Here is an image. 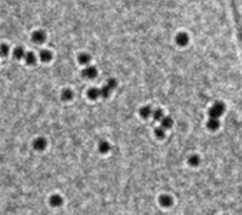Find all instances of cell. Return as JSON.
Here are the masks:
<instances>
[{
	"label": "cell",
	"instance_id": "1",
	"mask_svg": "<svg viewBox=\"0 0 242 215\" xmlns=\"http://www.w3.org/2000/svg\"><path fill=\"white\" fill-rule=\"evenodd\" d=\"M224 104L223 103H216L212 108H211V110H210V116L211 117H213V119H218L223 113H224Z\"/></svg>",
	"mask_w": 242,
	"mask_h": 215
},
{
	"label": "cell",
	"instance_id": "2",
	"mask_svg": "<svg viewBox=\"0 0 242 215\" xmlns=\"http://www.w3.org/2000/svg\"><path fill=\"white\" fill-rule=\"evenodd\" d=\"M45 39H46V35H45V33H44L43 30H36V32L33 34V40H34V43H36V44L44 43Z\"/></svg>",
	"mask_w": 242,
	"mask_h": 215
},
{
	"label": "cell",
	"instance_id": "3",
	"mask_svg": "<svg viewBox=\"0 0 242 215\" xmlns=\"http://www.w3.org/2000/svg\"><path fill=\"white\" fill-rule=\"evenodd\" d=\"M176 43L179 45V46H187L188 43H189V36L184 33H180L177 38H176Z\"/></svg>",
	"mask_w": 242,
	"mask_h": 215
},
{
	"label": "cell",
	"instance_id": "4",
	"mask_svg": "<svg viewBox=\"0 0 242 215\" xmlns=\"http://www.w3.org/2000/svg\"><path fill=\"white\" fill-rule=\"evenodd\" d=\"M46 140L44 139V138H38L35 142H34V149L35 150H39V151H41V150H44L45 147H46Z\"/></svg>",
	"mask_w": 242,
	"mask_h": 215
},
{
	"label": "cell",
	"instance_id": "5",
	"mask_svg": "<svg viewBox=\"0 0 242 215\" xmlns=\"http://www.w3.org/2000/svg\"><path fill=\"white\" fill-rule=\"evenodd\" d=\"M160 203H161L162 207H169V206H172L173 199H172V197L168 196V195H162L160 197Z\"/></svg>",
	"mask_w": 242,
	"mask_h": 215
},
{
	"label": "cell",
	"instance_id": "6",
	"mask_svg": "<svg viewBox=\"0 0 242 215\" xmlns=\"http://www.w3.org/2000/svg\"><path fill=\"white\" fill-rule=\"evenodd\" d=\"M82 75H84V76H86V77H90V79L95 77V76L97 75L96 68H93V67H87V68H85V69H84V72H82Z\"/></svg>",
	"mask_w": 242,
	"mask_h": 215
},
{
	"label": "cell",
	"instance_id": "7",
	"mask_svg": "<svg viewBox=\"0 0 242 215\" xmlns=\"http://www.w3.org/2000/svg\"><path fill=\"white\" fill-rule=\"evenodd\" d=\"M50 203H51V206H53V207H58V206H61V204H62V198H61V196H58V195H53V196H51V198H50Z\"/></svg>",
	"mask_w": 242,
	"mask_h": 215
},
{
	"label": "cell",
	"instance_id": "8",
	"mask_svg": "<svg viewBox=\"0 0 242 215\" xmlns=\"http://www.w3.org/2000/svg\"><path fill=\"white\" fill-rule=\"evenodd\" d=\"M207 126H208V128L210 129H212V131H216L219 128V121L218 119H213V117H211V120L208 121V123H207Z\"/></svg>",
	"mask_w": 242,
	"mask_h": 215
},
{
	"label": "cell",
	"instance_id": "9",
	"mask_svg": "<svg viewBox=\"0 0 242 215\" xmlns=\"http://www.w3.org/2000/svg\"><path fill=\"white\" fill-rule=\"evenodd\" d=\"M78 61H79V63H80V64H84V65H86V64H87V63L91 61V57H90V54L82 53V54H80V56H79Z\"/></svg>",
	"mask_w": 242,
	"mask_h": 215
},
{
	"label": "cell",
	"instance_id": "10",
	"mask_svg": "<svg viewBox=\"0 0 242 215\" xmlns=\"http://www.w3.org/2000/svg\"><path fill=\"white\" fill-rule=\"evenodd\" d=\"M51 57H52V54H51V52L47 51V50H43L40 52V59L43 62H48L51 59Z\"/></svg>",
	"mask_w": 242,
	"mask_h": 215
},
{
	"label": "cell",
	"instance_id": "11",
	"mask_svg": "<svg viewBox=\"0 0 242 215\" xmlns=\"http://www.w3.org/2000/svg\"><path fill=\"white\" fill-rule=\"evenodd\" d=\"M112 91H113V88L107 83L104 87H102V88H100V96L102 97H109L110 96V93H112Z\"/></svg>",
	"mask_w": 242,
	"mask_h": 215
},
{
	"label": "cell",
	"instance_id": "12",
	"mask_svg": "<svg viewBox=\"0 0 242 215\" xmlns=\"http://www.w3.org/2000/svg\"><path fill=\"white\" fill-rule=\"evenodd\" d=\"M25 62H27V64H29V65H33V64H35L36 63V58H35V56L33 54V53H25Z\"/></svg>",
	"mask_w": 242,
	"mask_h": 215
},
{
	"label": "cell",
	"instance_id": "13",
	"mask_svg": "<svg viewBox=\"0 0 242 215\" xmlns=\"http://www.w3.org/2000/svg\"><path fill=\"white\" fill-rule=\"evenodd\" d=\"M161 121H162V122H161V123H162V127H164L165 129H166V128H171L172 124H173V120L171 119L169 116H165Z\"/></svg>",
	"mask_w": 242,
	"mask_h": 215
},
{
	"label": "cell",
	"instance_id": "14",
	"mask_svg": "<svg viewBox=\"0 0 242 215\" xmlns=\"http://www.w3.org/2000/svg\"><path fill=\"white\" fill-rule=\"evenodd\" d=\"M151 113H153V110H151V108L150 106H143L142 109H141V116L142 117H149L150 115H151Z\"/></svg>",
	"mask_w": 242,
	"mask_h": 215
},
{
	"label": "cell",
	"instance_id": "15",
	"mask_svg": "<svg viewBox=\"0 0 242 215\" xmlns=\"http://www.w3.org/2000/svg\"><path fill=\"white\" fill-rule=\"evenodd\" d=\"M87 96L90 97L91 99H96V98H98V97L100 96V90H98V88H91L87 92Z\"/></svg>",
	"mask_w": 242,
	"mask_h": 215
},
{
	"label": "cell",
	"instance_id": "16",
	"mask_svg": "<svg viewBox=\"0 0 242 215\" xmlns=\"http://www.w3.org/2000/svg\"><path fill=\"white\" fill-rule=\"evenodd\" d=\"M13 56H15V58H17V59L23 58L24 56H25L24 50L22 47H16L15 50H13Z\"/></svg>",
	"mask_w": 242,
	"mask_h": 215
},
{
	"label": "cell",
	"instance_id": "17",
	"mask_svg": "<svg viewBox=\"0 0 242 215\" xmlns=\"http://www.w3.org/2000/svg\"><path fill=\"white\" fill-rule=\"evenodd\" d=\"M98 150H99L102 154H107V152L110 150V145L107 143V142H103V143L99 144V146H98Z\"/></svg>",
	"mask_w": 242,
	"mask_h": 215
},
{
	"label": "cell",
	"instance_id": "18",
	"mask_svg": "<svg viewBox=\"0 0 242 215\" xmlns=\"http://www.w3.org/2000/svg\"><path fill=\"white\" fill-rule=\"evenodd\" d=\"M61 97H62V99L63 100H70L73 98V92L72 90H69V88H67V90H64L63 92H62V95H61Z\"/></svg>",
	"mask_w": 242,
	"mask_h": 215
},
{
	"label": "cell",
	"instance_id": "19",
	"mask_svg": "<svg viewBox=\"0 0 242 215\" xmlns=\"http://www.w3.org/2000/svg\"><path fill=\"white\" fill-rule=\"evenodd\" d=\"M188 162H189L190 166H199V163H200V157H199L197 155H191V156L189 157Z\"/></svg>",
	"mask_w": 242,
	"mask_h": 215
},
{
	"label": "cell",
	"instance_id": "20",
	"mask_svg": "<svg viewBox=\"0 0 242 215\" xmlns=\"http://www.w3.org/2000/svg\"><path fill=\"white\" fill-rule=\"evenodd\" d=\"M153 115H154V119L155 120H162L165 116H164V113L161 109H156L153 111Z\"/></svg>",
	"mask_w": 242,
	"mask_h": 215
},
{
	"label": "cell",
	"instance_id": "21",
	"mask_svg": "<svg viewBox=\"0 0 242 215\" xmlns=\"http://www.w3.org/2000/svg\"><path fill=\"white\" fill-rule=\"evenodd\" d=\"M155 134L159 137V138H164L165 137V128L161 126L160 128H156L155 129Z\"/></svg>",
	"mask_w": 242,
	"mask_h": 215
},
{
	"label": "cell",
	"instance_id": "22",
	"mask_svg": "<svg viewBox=\"0 0 242 215\" xmlns=\"http://www.w3.org/2000/svg\"><path fill=\"white\" fill-rule=\"evenodd\" d=\"M107 83H108V85H109V86H110V87H112L113 90H114V88L116 87V81H115L114 79H110V80H109V81H108Z\"/></svg>",
	"mask_w": 242,
	"mask_h": 215
},
{
	"label": "cell",
	"instance_id": "23",
	"mask_svg": "<svg viewBox=\"0 0 242 215\" xmlns=\"http://www.w3.org/2000/svg\"><path fill=\"white\" fill-rule=\"evenodd\" d=\"M1 51H2V52H1V53H2V56H6V54H7V47H6L5 45L2 46V48H1Z\"/></svg>",
	"mask_w": 242,
	"mask_h": 215
}]
</instances>
